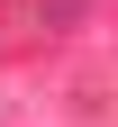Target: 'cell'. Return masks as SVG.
<instances>
[{"mask_svg":"<svg viewBox=\"0 0 118 127\" xmlns=\"http://www.w3.org/2000/svg\"><path fill=\"white\" fill-rule=\"evenodd\" d=\"M37 9H45V27H73L82 9H91V0H37Z\"/></svg>","mask_w":118,"mask_h":127,"instance_id":"1","label":"cell"}]
</instances>
